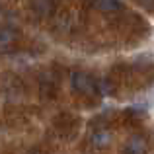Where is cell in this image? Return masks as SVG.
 Here are the masks:
<instances>
[{"mask_svg": "<svg viewBox=\"0 0 154 154\" xmlns=\"http://www.w3.org/2000/svg\"><path fill=\"white\" fill-rule=\"evenodd\" d=\"M70 88L76 94H84V96H94L98 92L96 80L84 70H76L70 74Z\"/></svg>", "mask_w": 154, "mask_h": 154, "instance_id": "obj_1", "label": "cell"}, {"mask_svg": "<svg viewBox=\"0 0 154 154\" xmlns=\"http://www.w3.org/2000/svg\"><path fill=\"white\" fill-rule=\"evenodd\" d=\"M16 41H18V31L14 27H10V26L0 27V53L8 51Z\"/></svg>", "mask_w": 154, "mask_h": 154, "instance_id": "obj_2", "label": "cell"}, {"mask_svg": "<svg viewBox=\"0 0 154 154\" xmlns=\"http://www.w3.org/2000/svg\"><path fill=\"white\" fill-rule=\"evenodd\" d=\"M144 150H146V140L139 135L131 137L125 144V154H144Z\"/></svg>", "mask_w": 154, "mask_h": 154, "instance_id": "obj_3", "label": "cell"}, {"mask_svg": "<svg viewBox=\"0 0 154 154\" xmlns=\"http://www.w3.org/2000/svg\"><path fill=\"white\" fill-rule=\"evenodd\" d=\"M31 10L37 16H49L53 10H55V2L53 0H31Z\"/></svg>", "mask_w": 154, "mask_h": 154, "instance_id": "obj_4", "label": "cell"}, {"mask_svg": "<svg viewBox=\"0 0 154 154\" xmlns=\"http://www.w3.org/2000/svg\"><path fill=\"white\" fill-rule=\"evenodd\" d=\"M96 6H98V10L107 12V14L121 10V2L119 0H96Z\"/></svg>", "mask_w": 154, "mask_h": 154, "instance_id": "obj_5", "label": "cell"}, {"mask_svg": "<svg viewBox=\"0 0 154 154\" xmlns=\"http://www.w3.org/2000/svg\"><path fill=\"white\" fill-rule=\"evenodd\" d=\"M109 140H111V135H109V131H105V129H100V131H96L94 135H92V143H94L96 146H105V144H109Z\"/></svg>", "mask_w": 154, "mask_h": 154, "instance_id": "obj_6", "label": "cell"}, {"mask_svg": "<svg viewBox=\"0 0 154 154\" xmlns=\"http://www.w3.org/2000/svg\"><path fill=\"white\" fill-rule=\"evenodd\" d=\"M137 2L144 8H154V0H137Z\"/></svg>", "mask_w": 154, "mask_h": 154, "instance_id": "obj_7", "label": "cell"}]
</instances>
